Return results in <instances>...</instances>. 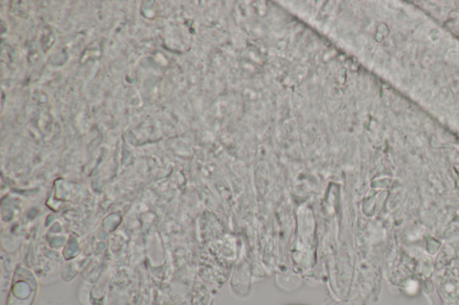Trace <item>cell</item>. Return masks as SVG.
Returning <instances> with one entry per match:
<instances>
[{"mask_svg": "<svg viewBox=\"0 0 459 305\" xmlns=\"http://www.w3.org/2000/svg\"><path fill=\"white\" fill-rule=\"evenodd\" d=\"M289 305H299V304H289Z\"/></svg>", "mask_w": 459, "mask_h": 305, "instance_id": "1", "label": "cell"}]
</instances>
